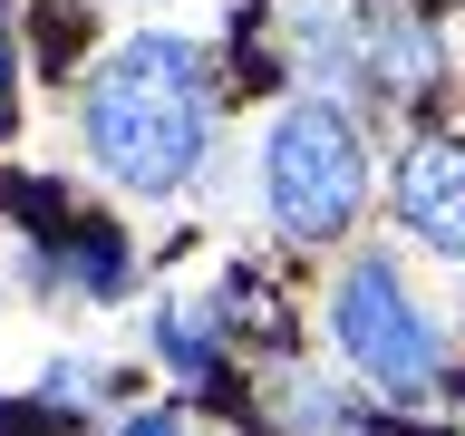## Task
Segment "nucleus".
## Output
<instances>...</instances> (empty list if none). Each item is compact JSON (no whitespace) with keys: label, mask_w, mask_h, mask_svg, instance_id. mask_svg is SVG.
Instances as JSON below:
<instances>
[{"label":"nucleus","mask_w":465,"mask_h":436,"mask_svg":"<svg viewBox=\"0 0 465 436\" xmlns=\"http://www.w3.org/2000/svg\"><path fill=\"white\" fill-rule=\"evenodd\" d=\"M78 136L126 194H174L194 184L203 145H213V68L194 39L174 29H136L126 49L97 58V78L78 97Z\"/></svg>","instance_id":"1"},{"label":"nucleus","mask_w":465,"mask_h":436,"mask_svg":"<svg viewBox=\"0 0 465 436\" xmlns=\"http://www.w3.org/2000/svg\"><path fill=\"white\" fill-rule=\"evenodd\" d=\"M262 203L291 243H340L369 203V155H359V126H349L330 97H301V107L272 116L262 136Z\"/></svg>","instance_id":"2"},{"label":"nucleus","mask_w":465,"mask_h":436,"mask_svg":"<svg viewBox=\"0 0 465 436\" xmlns=\"http://www.w3.org/2000/svg\"><path fill=\"white\" fill-rule=\"evenodd\" d=\"M330 330H340V359L369 378L378 398H398V407L446 398V330L417 311V291L398 282L388 253H359L340 272V291H330Z\"/></svg>","instance_id":"3"},{"label":"nucleus","mask_w":465,"mask_h":436,"mask_svg":"<svg viewBox=\"0 0 465 436\" xmlns=\"http://www.w3.org/2000/svg\"><path fill=\"white\" fill-rule=\"evenodd\" d=\"M349 29H359V68H369L378 97H427L446 78V39L427 29V10H407V0H349Z\"/></svg>","instance_id":"4"},{"label":"nucleus","mask_w":465,"mask_h":436,"mask_svg":"<svg viewBox=\"0 0 465 436\" xmlns=\"http://www.w3.org/2000/svg\"><path fill=\"white\" fill-rule=\"evenodd\" d=\"M398 223L417 233L436 262H465V145L417 136L398 155Z\"/></svg>","instance_id":"5"},{"label":"nucleus","mask_w":465,"mask_h":436,"mask_svg":"<svg viewBox=\"0 0 465 436\" xmlns=\"http://www.w3.org/2000/svg\"><path fill=\"white\" fill-rule=\"evenodd\" d=\"M10 116H20V39L0 20V136H10Z\"/></svg>","instance_id":"6"},{"label":"nucleus","mask_w":465,"mask_h":436,"mask_svg":"<svg viewBox=\"0 0 465 436\" xmlns=\"http://www.w3.org/2000/svg\"><path fill=\"white\" fill-rule=\"evenodd\" d=\"M126 436H184V427H174V417H136Z\"/></svg>","instance_id":"7"}]
</instances>
